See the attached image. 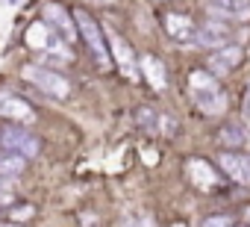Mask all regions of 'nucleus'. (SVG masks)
Wrapping results in <instances>:
<instances>
[{
	"mask_svg": "<svg viewBox=\"0 0 250 227\" xmlns=\"http://www.w3.org/2000/svg\"><path fill=\"white\" fill-rule=\"evenodd\" d=\"M74 21H77V30H80V36H83V42H85V45H88V50L94 53L97 65H100V68H109V65H112V50L106 47V42H103V33H100L97 21H94L83 6L74 12Z\"/></svg>",
	"mask_w": 250,
	"mask_h": 227,
	"instance_id": "obj_1",
	"label": "nucleus"
},
{
	"mask_svg": "<svg viewBox=\"0 0 250 227\" xmlns=\"http://www.w3.org/2000/svg\"><path fill=\"white\" fill-rule=\"evenodd\" d=\"M21 74L36 86V89H42L47 97H53V100H65L68 94H71V83L59 74V71H50V68H42V65H24L21 68Z\"/></svg>",
	"mask_w": 250,
	"mask_h": 227,
	"instance_id": "obj_2",
	"label": "nucleus"
},
{
	"mask_svg": "<svg viewBox=\"0 0 250 227\" xmlns=\"http://www.w3.org/2000/svg\"><path fill=\"white\" fill-rule=\"evenodd\" d=\"M0 145L9 148V151H18L24 157H36L42 151V142L30 130H24L18 124H3V127H0Z\"/></svg>",
	"mask_w": 250,
	"mask_h": 227,
	"instance_id": "obj_3",
	"label": "nucleus"
},
{
	"mask_svg": "<svg viewBox=\"0 0 250 227\" xmlns=\"http://www.w3.org/2000/svg\"><path fill=\"white\" fill-rule=\"evenodd\" d=\"M44 24L53 30V33H59L65 42H74L77 36H80V30H77V21L59 6V3H44Z\"/></svg>",
	"mask_w": 250,
	"mask_h": 227,
	"instance_id": "obj_4",
	"label": "nucleus"
},
{
	"mask_svg": "<svg viewBox=\"0 0 250 227\" xmlns=\"http://www.w3.org/2000/svg\"><path fill=\"white\" fill-rule=\"evenodd\" d=\"M109 42H112V56H115V62H118V71L127 77L130 83H136V80H139V65H136L133 47L124 42L121 36H115V33H109Z\"/></svg>",
	"mask_w": 250,
	"mask_h": 227,
	"instance_id": "obj_5",
	"label": "nucleus"
},
{
	"mask_svg": "<svg viewBox=\"0 0 250 227\" xmlns=\"http://www.w3.org/2000/svg\"><path fill=\"white\" fill-rule=\"evenodd\" d=\"M241 59H244V50H241L238 45H224V47H218L215 53H209L206 65H209V71H212L215 77H227Z\"/></svg>",
	"mask_w": 250,
	"mask_h": 227,
	"instance_id": "obj_6",
	"label": "nucleus"
},
{
	"mask_svg": "<svg viewBox=\"0 0 250 227\" xmlns=\"http://www.w3.org/2000/svg\"><path fill=\"white\" fill-rule=\"evenodd\" d=\"M218 165H221V171H224L227 177H232L235 183L250 186V157H244V154H232V151H227V154L221 151Z\"/></svg>",
	"mask_w": 250,
	"mask_h": 227,
	"instance_id": "obj_7",
	"label": "nucleus"
},
{
	"mask_svg": "<svg viewBox=\"0 0 250 227\" xmlns=\"http://www.w3.org/2000/svg\"><path fill=\"white\" fill-rule=\"evenodd\" d=\"M0 118H12V121L30 124V121H36V109L18 94H0Z\"/></svg>",
	"mask_w": 250,
	"mask_h": 227,
	"instance_id": "obj_8",
	"label": "nucleus"
},
{
	"mask_svg": "<svg viewBox=\"0 0 250 227\" xmlns=\"http://www.w3.org/2000/svg\"><path fill=\"white\" fill-rule=\"evenodd\" d=\"M227 42H229V27L224 21H209L200 30H194V45H200V47H215L218 50Z\"/></svg>",
	"mask_w": 250,
	"mask_h": 227,
	"instance_id": "obj_9",
	"label": "nucleus"
},
{
	"mask_svg": "<svg viewBox=\"0 0 250 227\" xmlns=\"http://www.w3.org/2000/svg\"><path fill=\"white\" fill-rule=\"evenodd\" d=\"M165 30H168V36L177 39V42H194V24H191V18L183 15V12H168V15H165Z\"/></svg>",
	"mask_w": 250,
	"mask_h": 227,
	"instance_id": "obj_10",
	"label": "nucleus"
},
{
	"mask_svg": "<svg viewBox=\"0 0 250 227\" xmlns=\"http://www.w3.org/2000/svg\"><path fill=\"white\" fill-rule=\"evenodd\" d=\"M142 74H145V80L156 89V91H162L165 86H168V77H165V68H162V62L153 56V53H145L142 56Z\"/></svg>",
	"mask_w": 250,
	"mask_h": 227,
	"instance_id": "obj_11",
	"label": "nucleus"
},
{
	"mask_svg": "<svg viewBox=\"0 0 250 227\" xmlns=\"http://www.w3.org/2000/svg\"><path fill=\"white\" fill-rule=\"evenodd\" d=\"M197 106L203 112H209V115H221V112L227 109V94L221 91V86L206 89V91H197Z\"/></svg>",
	"mask_w": 250,
	"mask_h": 227,
	"instance_id": "obj_12",
	"label": "nucleus"
},
{
	"mask_svg": "<svg viewBox=\"0 0 250 227\" xmlns=\"http://www.w3.org/2000/svg\"><path fill=\"white\" fill-rule=\"evenodd\" d=\"M24 168H27V157L24 154L9 151V148L0 154V174H3V177H18Z\"/></svg>",
	"mask_w": 250,
	"mask_h": 227,
	"instance_id": "obj_13",
	"label": "nucleus"
},
{
	"mask_svg": "<svg viewBox=\"0 0 250 227\" xmlns=\"http://www.w3.org/2000/svg\"><path fill=\"white\" fill-rule=\"evenodd\" d=\"M50 27L47 24H33L30 30H27V45L33 47V50H50V45H53V39H50Z\"/></svg>",
	"mask_w": 250,
	"mask_h": 227,
	"instance_id": "obj_14",
	"label": "nucleus"
},
{
	"mask_svg": "<svg viewBox=\"0 0 250 227\" xmlns=\"http://www.w3.org/2000/svg\"><path fill=\"white\" fill-rule=\"evenodd\" d=\"M188 168H191V180L200 186V180H203V186L209 189V186H215V174L209 171V165L203 162V159H191L188 162Z\"/></svg>",
	"mask_w": 250,
	"mask_h": 227,
	"instance_id": "obj_15",
	"label": "nucleus"
},
{
	"mask_svg": "<svg viewBox=\"0 0 250 227\" xmlns=\"http://www.w3.org/2000/svg\"><path fill=\"white\" fill-rule=\"evenodd\" d=\"M33 215H36V206H33V204H27V201H24V204L12 201V206L6 209V218H9V221H30Z\"/></svg>",
	"mask_w": 250,
	"mask_h": 227,
	"instance_id": "obj_16",
	"label": "nucleus"
},
{
	"mask_svg": "<svg viewBox=\"0 0 250 227\" xmlns=\"http://www.w3.org/2000/svg\"><path fill=\"white\" fill-rule=\"evenodd\" d=\"M188 83H191V89H194V91H206V89H215V86H218V83H215V77H212V74H206V71H191Z\"/></svg>",
	"mask_w": 250,
	"mask_h": 227,
	"instance_id": "obj_17",
	"label": "nucleus"
},
{
	"mask_svg": "<svg viewBox=\"0 0 250 227\" xmlns=\"http://www.w3.org/2000/svg\"><path fill=\"white\" fill-rule=\"evenodd\" d=\"M221 142H224V145H229V148H235V145H241V142H244V130H241L238 124H229V127H224V130H221Z\"/></svg>",
	"mask_w": 250,
	"mask_h": 227,
	"instance_id": "obj_18",
	"label": "nucleus"
},
{
	"mask_svg": "<svg viewBox=\"0 0 250 227\" xmlns=\"http://www.w3.org/2000/svg\"><path fill=\"white\" fill-rule=\"evenodd\" d=\"M136 118H139V124L147 127V130H156V127H159V124H156V112H150V109H139Z\"/></svg>",
	"mask_w": 250,
	"mask_h": 227,
	"instance_id": "obj_19",
	"label": "nucleus"
},
{
	"mask_svg": "<svg viewBox=\"0 0 250 227\" xmlns=\"http://www.w3.org/2000/svg\"><path fill=\"white\" fill-rule=\"evenodd\" d=\"M200 227H232V218L229 215H209L200 221Z\"/></svg>",
	"mask_w": 250,
	"mask_h": 227,
	"instance_id": "obj_20",
	"label": "nucleus"
},
{
	"mask_svg": "<svg viewBox=\"0 0 250 227\" xmlns=\"http://www.w3.org/2000/svg\"><path fill=\"white\" fill-rule=\"evenodd\" d=\"M244 118H250V89L244 91Z\"/></svg>",
	"mask_w": 250,
	"mask_h": 227,
	"instance_id": "obj_21",
	"label": "nucleus"
},
{
	"mask_svg": "<svg viewBox=\"0 0 250 227\" xmlns=\"http://www.w3.org/2000/svg\"><path fill=\"white\" fill-rule=\"evenodd\" d=\"M133 227H153V224H150V221H145V218H142V221H136V224H133Z\"/></svg>",
	"mask_w": 250,
	"mask_h": 227,
	"instance_id": "obj_22",
	"label": "nucleus"
},
{
	"mask_svg": "<svg viewBox=\"0 0 250 227\" xmlns=\"http://www.w3.org/2000/svg\"><path fill=\"white\" fill-rule=\"evenodd\" d=\"M88 3H103V6H109V3H115V0H88Z\"/></svg>",
	"mask_w": 250,
	"mask_h": 227,
	"instance_id": "obj_23",
	"label": "nucleus"
},
{
	"mask_svg": "<svg viewBox=\"0 0 250 227\" xmlns=\"http://www.w3.org/2000/svg\"><path fill=\"white\" fill-rule=\"evenodd\" d=\"M6 3H9V6H18V0H6Z\"/></svg>",
	"mask_w": 250,
	"mask_h": 227,
	"instance_id": "obj_24",
	"label": "nucleus"
},
{
	"mask_svg": "<svg viewBox=\"0 0 250 227\" xmlns=\"http://www.w3.org/2000/svg\"><path fill=\"white\" fill-rule=\"evenodd\" d=\"M174 227H186V224H183V221H180V224H174Z\"/></svg>",
	"mask_w": 250,
	"mask_h": 227,
	"instance_id": "obj_25",
	"label": "nucleus"
},
{
	"mask_svg": "<svg viewBox=\"0 0 250 227\" xmlns=\"http://www.w3.org/2000/svg\"><path fill=\"white\" fill-rule=\"evenodd\" d=\"M247 215H250V209H247Z\"/></svg>",
	"mask_w": 250,
	"mask_h": 227,
	"instance_id": "obj_26",
	"label": "nucleus"
}]
</instances>
